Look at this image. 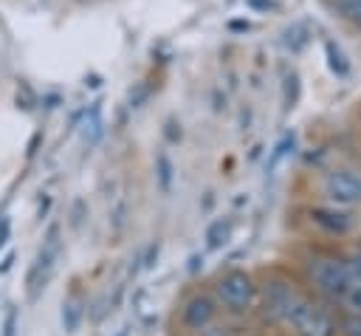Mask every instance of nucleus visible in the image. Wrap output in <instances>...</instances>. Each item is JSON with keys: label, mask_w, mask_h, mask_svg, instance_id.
<instances>
[{"label": "nucleus", "mask_w": 361, "mask_h": 336, "mask_svg": "<svg viewBox=\"0 0 361 336\" xmlns=\"http://www.w3.org/2000/svg\"><path fill=\"white\" fill-rule=\"evenodd\" d=\"M102 107H99V102H93V107L85 113V119H82V127H79V133H82V141L87 144V147H93L99 138H102Z\"/></svg>", "instance_id": "nucleus-6"}, {"label": "nucleus", "mask_w": 361, "mask_h": 336, "mask_svg": "<svg viewBox=\"0 0 361 336\" xmlns=\"http://www.w3.org/2000/svg\"><path fill=\"white\" fill-rule=\"evenodd\" d=\"M228 237H231V220H214V223L209 226V232H206L209 248H220Z\"/></svg>", "instance_id": "nucleus-10"}, {"label": "nucleus", "mask_w": 361, "mask_h": 336, "mask_svg": "<svg viewBox=\"0 0 361 336\" xmlns=\"http://www.w3.org/2000/svg\"><path fill=\"white\" fill-rule=\"evenodd\" d=\"M217 296H220V302H223L226 308L243 311V308H248L251 299H254V282H251L248 274L231 271V274H226V277L217 282Z\"/></svg>", "instance_id": "nucleus-3"}, {"label": "nucleus", "mask_w": 361, "mask_h": 336, "mask_svg": "<svg viewBox=\"0 0 361 336\" xmlns=\"http://www.w3.org/2000/svg\"><path fill=\"white\" fill-rule=\"evenodd\" d=\"M324 192L336 203H358L361 200V175L350 169H336L324 181Z\"/></svg>", "instance_id": "nucleus-4"}, {"label": "nucleus", "mask_w": 361, "mask_h": 336, "mask_svg": "<svg viewBox=\"0 0 361 336\" xmlns=\"http://www.w3.org/2000/svg\"><path fill=\"white\" fill-rule=\"evenodd\" d=\"M118 336H130V333H127V330H121V333H118Z\"/></svg>", "instance_id": "nucleus-18"}, {"label": "nucleus", "mask_w": 361, "mask_h": 336, "mask_svg": "<svg viewBox=\"0 0 361 336\" xmlns=\"http://www.w3.org/2000/svg\"><path fill=\"white\" fill-rule=\"evenodd\" d=\"M324 54H327V65H330V71H333L336 76H347V73H350V62H347L344 51H341L333 40L324 42Z\"/></svg>", "instance_id": "nucleus-8"}, {"label": "nucleus", "mask_w": 361, "mask_h": 336, "mask_svg": "<svg viewBox=\"0 0 361 336\" xmlns=\"http://www.w3.org/2000/svg\"><path fill=\"white\" fill-rule=\"evenodd\" d=\"M214 319V302L209 296H192L183 308V322L189 328H206Z\"/></svg>", "instance_id": "nucleus-5"}, {"label": "nucleus", "mask_w": 361, "mask_h": 336, "mask_svg": "<svg viewBox=\"0 0 361 336\" xmlns=\"http://www.w3.org/2000/svg\"><path fill=\"white\" fill-rule=\"evenodd\" d=\"M14 325H17V313H14V311H8L6 325H3V336H14Z\"/></svg>", "instance_id": "nucleus-15"}, {"label": "nucleus", "mask_w": 361, "mask_h": 336, "mask_svg": "<svg viewBox=\"0 0 361 336\" xmlns=\"http://www.w3.org/2000/svg\"><path fill=\"white\" fill-rule=\"evenodd\" d=\"M6 240H8V217L0 220V248L6 246Z\"/></svg>", "instance_id": "nucleus-16"}, {"label": "nucleus", "mask_w": 361, "mask_h": 336, "mask_svg": "<svg viewBox=\"0 0 361 336\" xmlns=\"http://www.w3.org/2000/svg\"><path fill=\"white\" fill-rule=\"evenodd\" d=\"M347 265H350V274H353V280H355V282H361V254L350 257V260H347Z\"/></svg>", "instance_id": "nucleus-14"}, {"label": "nucleus", "mask_w": 361, "mask_h": 336, "mask_svg": "<svg viewBox=\"0 0 361 336\" xmlns=\"http://www.w3.org/2000/svg\"><path fill=\"white\" fill-rule=\"evenodd\" d=\"M288 150H293V136H288V138H282L276 147H274V155H271V161H268V167H276V161L288 152Z\"/></svg>", "instance_id": "nucleus-13"}, {"label": "nucleus", "mask_w": 361, "mask_h": 336, "mask_svg": "<svg viewBox=\"0 0 361 336\" xmlns=\"http://www.w3.org/2000/svg\"><path fill=\"white\" fill-rule=\"evenodd\" d=\"M11 263H14V254H6V260L0 263V274H6V271L11 268Z\"/></svg>", "instance_id": "nucleus-17"}, {"label": "nucleus", "mask_w": 361, "mask_h": 336, "mask_svg": "<svg viewBox=\"0 0 361 336\" xmlns=\"http://www.w3.org/2000/svg\"><path fill=\"white\" fill-rule=\"evenodd\" d=\"M307 271H310V280H313L324 294H330V296H336V299H341L344 291L355 282L353 274H350L347 260H338V257H316V260H310Z\"/></svg>", "instance_id": "nucleus-2"}, {"label": "nucleus", "mask_w": 361, "mask_h": 336, "mask_svg": "<svg viewBox=\"0 0 361 336\" xmlns=\"http://www.w3.org/2000/svg\"><path fill=\"white\" fill-rule=\"evenodd\" d=\"M330 3H333V11L341 20H347V23L361 28V0H330Z\"/></svg>", "instance_id": "nucleus-9"}, {"label": "nucleus", "mask_w": 361, "mask_h": 336, "mask_svg": "<svg viewBox=\"0 0 361 336\" xmlns=\"http://www.w3.org/2000/svg\"><path fill=\"white\" fill-rule=\"evenodd\" d=\"M265 308L288 322L293 330H299V336H333V322L324 311H319L316 305H310L305 296H299L296 291H290L288 285L282 282H274L268 285L265 291Z\"/></svg>", "instance_id": "nucleus-1"}, {"label": "nucleus", "mask_w": 361, "mask_h": 336, "mask_svg": "<svg viewBox=\"0 0 361 336\" xmlns=\"http://www.w3.org/2000/svg\"><path fill=\"white\" fill-rule=\"evenodd\" d=\"M313 220L330 232H338V234H344L350 229V217L341 212H333V209H313Z\"/></svg>", "instance_id": "nucleus-7"}, {"label": "nucleus", "mask_w": 361, "mask_h": 336, "mask_svg": "<svg viewBox=\"0 0 361 336\" xmlns=\"http://www.w3.org/2000/svg\"><path fill=\"white\" fill-rule=\"evenodd\" d=\"M158 178H161V189H169L172 184V164L166 155H158Z\"/></svg>", "instance_id": "nucleus-12"}, {"label": "nucleus", "mask_w": 361, "mask_h": 336, "mask_svg": "<svg viewBox=\"0 0 361 336\" xmlns=\"http://www.w3.org/2000/svg\"><path fill=\"white\" fill-rule=\"evenodd\" d=\"M341 302H344V305H347L353 313H358V316H361V282H353V285L344 291Z\"/></svg>", "instance_id": "nucleus-11"}]
</instances>
